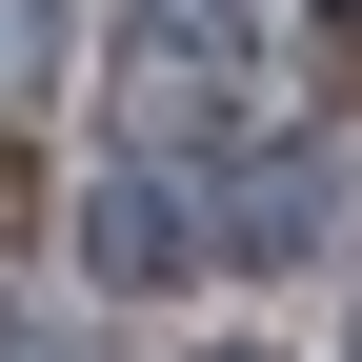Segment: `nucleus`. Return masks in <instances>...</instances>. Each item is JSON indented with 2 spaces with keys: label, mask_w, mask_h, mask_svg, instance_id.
Listing matches in <instances>:
<instances>
[{
  "label": "nucleus",
  "mask_w": 362,
  "mask_h": 362,
  "mask_svg": "<svg viewBox=\"0 0 362 362\" xmlns=\"http://www.w3.org/2000/svg\"><path fill=\"white\" fill-rule=\"evenodd\" d=\"M121 121L181 161V141H221L242 121V0H161L141 40H121Z\"/></svg>",
  "instance_id": "obj_1"
},
{
  "label": "nucleus",
  "mask_w": 362,
  "mask_h": 362,
  "mask_svg": "<svg viewBox=\"0 0 362 362\" xmlns=\"http://www.w3.org/2000/svg\"><path fill=\"white\" fill-rule=\"evenodd\" d=\"M61 81V0H0V101H40Z\"/></svg>",
  "instance_id": "obj_2"
},
{
  "label": "nucleus",
  "mask_w": 362,
  "mask_h": 362,
  "mask_svg": "<svg viewBox=\"0 0 362 362\" xmlns=\"http://www.w3.org/2000/svg\"><path fill=\"white\" fill-rule=\"evenodd\" d=\"M0 362H81V342H0Z\"/></svg>",
  "instance_id": "obj_3"
}]
</instances>
